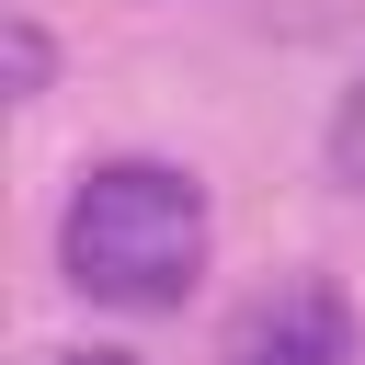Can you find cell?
I'll return each mask as SVG.
<instances>
[{
    "mask_svg": "<svg viewBox=\"0 0 365 365\" xmlns=\"http://www.w3.org/2000/svg\"><path fill=\"white\" fill-rule=\"evenodd\" d=\"M205 182L182 160H91L68 182V217H57V274L91 297V308H125V319H160L205 285Z\"/></svg>",
    "mask_w": 365,
    "mask_h": 365,
    "instance_id": "6da1fadb",
    "label": "cell"
},
{
    "mask_svg": "<svg viewBox=\"0 0 365 365\" xmlns=\"http://www.w3.org/2000/svg\"><path fill=\"white\" fill-rule=\"evenodd\" d=\"M354 354H365V331H354V297L331 274H274L217 331V365H354Z\"/></svg>",
    "mask_w": 365,
    "mask_h": 365,
    "instance_id": "7a4b0ae2",
    "label": "cell"
},
{
    "mask_svg": "<svg viewBox=\"0 0 365 365\" xmlns=\"http://www.w3.org/2000/svg\"><path fill=\"white\" fill-rule=\"evenodd\" d=\"M0 80H11V103H34V91L57 80V46H46V23H23V11L0 23Z\"/></svg>",
    "mask_w": 365,
    "mask_h": 365,
    "instance_id": "3957f363",
    "label": "cell"
},
{
    "mask_svg": "<svg viewBox=\"0 0 365 365\" xmlns=\"http://www.w3.org/2000/svg\"><path fill=\"white\" fill-rule=\"evenodd\" d=\"M46 365H137V354H114V342H91V354H46Z\"/></svg>",
    "mask_w": 365,
    "mask_h": 365,
    "instance_id": "277c9868",
    "label": "cell"
}]
</instances>
